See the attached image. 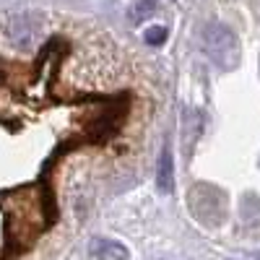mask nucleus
I'll return each mask as SVG.
<instances>
[{
    "instance_id": "nucleus-2",
    "label": "nucleus",
    "mask_w": 260,
    "mask_h": 260,
    "mask_svg": "<svg viewBox=\"0 0 260 260\" xmlns=\"http://www.w3.org/2000/svg\"><path fill=\"white\" fill-rule=\"evenodd\" d=\"M156 187H159L161 192H172V187H175V161H172V148H169V146L161 148V156H159Z\"/></svg>"
},
{
    "instance_id": "nucleus-1",
    "label": "nucleus",
    "mask_w": 260,
    "mask_h": 260,
    "mask_svg": "<svg viewBox=\"0 0 260 260\" xmlns=\"http://www.w3.org/2000/svg\"><path fill=\"white\" fill-rule=\"evenodd\" d=\"M201 47L219 68L232 71L240 65V57H242L240 42H237L234 31L224 24H206V29L201 34Z\"/></svg>"
},
{
    "instance_id": "nucleus-3",
    "label": "nucleus",
    "mask_w": 260,
    "mask_h": 260,
    "mask_svg": "<svg viewBox=\"0 0 260 260\" xmlns=\"http://www.w3.org/2000/svg\"><path fill=\"white\" fill-rule=\"evenodd\" d=\"M89 252L96 260H127V250L120 242H112V240H94Z\"/></svg>"
},
{
    "instance_id": "nucleus-5",
    "label": "nucleus",
    "mask_w": 260,
    "mask_h": 260,
    "mask_svg": "<svg viewBox=\"0 0 260 260\" xmlns=\"http://www.w3.org/2000/svg\"><path fill=\"white\" fill-rule=\"evenodd\" d=\"M167 26H151V29H146V34H143V42L148 47H159V45H164L167 42Z\"/></svg>"
},
{
    "instance_id": "nucleus-6",
    "label": "nucleus",
    "mask_w": 260,
    "mask_h": 260,
    "mask_svg": "<svg viewBox=\"0 0 260 260\" xmlns=\"http://www.w3.org/2000/svg\"><path fill=\"white\" fill-rule=\"evenodd\" d=\"M257 260H260V257H257Z\"/></svg>"
},
{
    "instance_id": "nucleus-4",
    "label": "nucleus",
    "mask_w": 260,
    "mask_h": 260,
    "mask_svg": "<svg viewBox=\"0 0 260 260\" xmlns=\"http://www.w3.org/2000/svg\"><path fill=\"white\" fill-rule=\"evenodd\" d=\"M154 11H156V0H136V3L127 8V18L133 21V24H143L148 16H154Z\"/></svg>"
}]
</instances>
